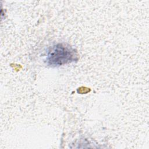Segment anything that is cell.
Listing matches in <instances>:
<instances>
[{
	"label": "cell",
	"mask_w": 149,
	"mask_h": 149,
	"mask_svg": "<svg viewBox=\"0 0 149 149\" xmlns=\"http://www.w3.org/2000/svg\"><path fill=\"white\" fill-rule=\"evenodd\" d=\"M77 59V52L71 47L58 43L49 48L47 52V63L52 67H57Z\"/></svg>",
	"instance_id": "1"
}]
</instances>
